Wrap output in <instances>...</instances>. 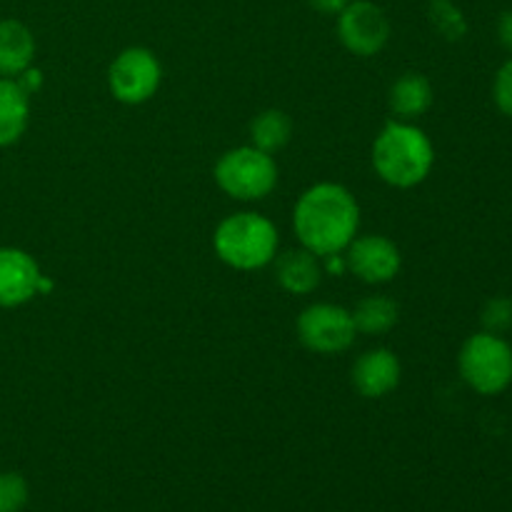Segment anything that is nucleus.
Instances as JSON below:
<instances>
[{
	"mask_svg": "<svg viewBox=\"0 0 512 512\" xmlns=\"http://www.w3.org/2000/svg\"><path fill=\"white\" fill-rule=\"evenodd\" d=\"M360 228V205L348 188L318 183L305 190L293 210V230L310 253H345Z\"/></svg>",
	"mask_w": 512,
	"mask_h": 512,
	"instance_id": "obj_1",
	"label": "nucleus"
},
{
	"mask_svg": "<svg viewBox=\"0 0 512 512\" xmlns=\"http://www.w3.org/2000/svg\"><path fill=\"white\" fill-rule=\"evenodd\" d=\"M435 148L428 135L413 123L393 120L373 143V168L393 188H415L430 175Z\"/></svg>",
	"mask_w": 512,
	"mask_h": 512,
	"instance_id": "obj_2",
	"label": "nucleus"
},
{
	"mask_svg": "<svg viewBox=\"0 0 512 512\" xmlns=\"http://www.w3.org/2000/svg\"><path fill=\"white\" fill-rule=\"evenodd\" d=\"M278 228L260 213L228 215L215 228L213 248L225 265L235 270H260L278 255Z\"/></svg>",
	"mask_w": 512,
	"mask_h": 512,
	"instance_id": "obj_3",
	"label": "nucleus"
},
{
	"mask_svg": "<svg viewBox=\"0 0 512 512\" xmlns=\"http://www.w3.org/2000/svg\"><path fill=\"white\" fill-rule=\"evenodd\" d=\"M460 378L478 395L493 398L512 385V345L503 335L483 333L470 335L458 355Z\"/></svg>",
	"mask_w": 512,
	"mask_h": 512,
	"instance_id": "obj_4",
	"label": "nucleus"
},
{
	"mask_svg": "<svg viewBox=\"0 0 512 512\" xmlns=\"http://www.w3.org/2000/svg\"><path fill=\"white\" fill-rule=\"evenodd\" d=\"M213 175L225 195L243 203L268 198L278 185V165L273 155L263 153L255 145H240L220 155Z\"/></svg>",
	"mask_w": 512,
	"mask_h": 512,
	"instance_id": "obj_5",
	"label": "nucleus"
},
{
	"mask_svg": "<svg viewBox=\"0 0 512 512\" xmlns=\"http://www.w3.org/2000/svg\"><path fill=\"white\" fill-rule=\"evenodd\" d=\"M163 80V65L148 48H125L115 55L108 68V88L115 100L125 105H140L153 98Z\"/></svg>",
	"mask_w": 512,
	"mask_h": 512,
	"instance_id": "obj_6",
	"label": "nucleus"
},
{
	"mask_svg": "<svg viewBox=\"0 0 512 512\" xmlns=\"http://www.w3.org/2000/svg\"><path fill=\"white\" fill-rule=\"evenodd\" d=\"M298 338L308 350L318 355L345 353L355 343L353 313L335 303H313L298 315Z\"/></svg>",
	"mask_w": 512,
	"mask_h": 512,
	"instance_id": "obj_7",
	"label": "nucleus"
},
{
	"mask_svg": "<svg viewBox=\"0 0 512 512\" xmlns=\"http://www.w3.org/2000/svg\"><path fill=\"white\" fill-rule=\"evenodd\" d=\"M338 38L358 58H373L390 40L388 15L373 0H350L338 15Z\"/></svg>",
	"mask_w": 512,
	"mask_h": 512,
	"instance_id": "obj_8",
	"label": "nucleus"
},
{
	"mask_svg": "<svg viewBox=\"0 0 512 512\" xmlns=\"http://www.w3.org/2000/svg\"><path fill=\"white\" fill-rule=\"evenodd\" d=\"M348 273L368 285H383L398 278L403 268L400 248L385 235H355L353 243L345 248Z\"/></svg>",
	"mask_w": 512,
	"mask_h": 512,
	"instance_id": "obj_9",
	"label": "nucleus"
},
{
	"mask_svg": "<svg viewBox=\"0 0 512 512\" xmlns=\"http://www.w3.org/2000/svg\"><path fill=\"white\" fill-rule=\"evenodd\" d=\"M38 263L20 248H0V308H18L38 295Z\"/></svg>",
	"mask_w": 512,
	"mask_h": 512,
	"instance_id": "obj_10",
	"label": "nucleus"
},
{
	"mask_svg": "<svg viewBox=\"0 0 512 512\" xmlns=\"http://www.w3.org/2000/svg\"><path fill=\"white\" fill-rule=\"evenodd\" d=\"M353 385L363 398L378 400L393 393L403 378L400 358L388 348L365 350L353 365Z\"/></svg>",
	"mask_w": 512,
	"mask_h": 512,
	"instance_id": "obj_11",
	"label": "nucleus"
},
{
	"mask_svg": "<svg viewBox=\"0 0 512 512\" xmlns=\"http://www.w3.org/2000/svg\"><path fill=\"white\" fill-rule=\"evenodd\" d=\"M275 263V280L290 295H310L323 280V258L310 253L308 248L288 250L278 255Z\"/></svg>",
	"mask_w": 512,
	"mask_h": 512,
	"instance_id": "obj_12",
	"label": "nucleus"
},
{
	"mask_svg": "<svg viewBox=\"0 0 512 512\" xmlns=\"http://www.w3.org/2000/svg\"><path fill=\"white\" fill-rule=\"evenodd\" d=\"M35 55V38L20 20H0V78H15L30 68Z\"/></svg>",
	"mask_w": 512,
	"mask_h": 512,
	"instance_id": "obj_13",
	"label": "nucleus"
},
{
	"mask_svg": "<svg viewBox=\"0 0 512 512\" xmlns=\"http://www.w3.org/2000/svg\"><path fill=\"white\" fill-rule=\"evenodd\" d=\"M390 110L398 115L400 120L410 123V120L420 118L433 105V85L423 73H403L388 93Z\"/></svg>",
	"mask_w": 512,
	"mask_h": 512,
	"instance_id": "obj_14",
	"label": "nucleus"
},
{
	"mask_svg": "<svg viewBox=\"0 0 512 512\" xmlns=\"http://www.w3.org/2000/svg\"><path fill=\"white\" fill-rule=\"evenodd\" d=\"M30 103L15 78H0V148L13 145L28 128Z\"/></svg>",
	"mask_w": 512,
	"mask_h": 512,
	"instance_id": "obj_15",
	"label": "nucleus"
},
{
	"mask_svg": "<svg viewBox=\"0 0 512 512\" xmlns=\"http://www.w3.org/2000/svg\"><path fill=\"white\" fill-rule=\"evenodd\" d=\"M353 323L355 330L363 335H385L398 325L400 308L395 300L385 298V295H368L355 305Z\"/></svg>",
	"mask_w": 512,
	"mask_h": 512,
	"instance_id": "obj_16",
	"label": "nucleus"
},
{
	"mask_svg": "<svg viewBox=\"0 0 512 512\" xmlns=\"http://www.w3.org/2000/svg\"><path fill=\"white\" fill-rule=\"evenodd\" d=\"M290 138H293V120L283 110H263L250 123V140L263 153H278L290 143Z\"/></svg>",
	"mask_w": 512,
	"mask_h": 512,
	"instance_id": "obj_17",
	"label": "nucleus"
},
{
	"mask_svg": "<svg viewBox=\"0 0 512 512\" xmlns=\"http://www.w3.org/2000/svg\"><path fill=\"white\" fill-rule=\"evenodd\" d=\"M430 23L438 30L443 38L448 40H460L468 33V23H465V15L453 0H430L428 5Z\"/></svg>",
	"mask_w": 512,
	"mask_h": 512,
	"instance_id": "obj_18",
	"label": "nucleus"
},
{
	"mask_svg": "<svg viewBox=\"0 0 512 512\" xmlns=\"http://www.w3.org/2000/svg\"><path fill=\"white\" fill-rule=\"evenodd\" d=\"M28 503V483L18 473H0V512H20Z\"/></svg>",
	"mask_w": 512,
	"mask_h": 512,
	"instance_id": "obj_19",
	"label": "nucleus"
},
{
	"mask_svg": "<svg viewBox=\"0 0 512 512\" xmlns=\"http://www.w3.org/2000/svg\"><path fill=\"white\" fill-rule=\"evenodd\" d=\"M483 328L488 333L503 335L512 328V300L510 298H493L488 300V305L483 308Z\"/></svg>",
	"mask_w": 512,
	"mask_h": 512,
	"instance_id": "obj_20",
	"label": "nucleus"
},
{
	"mask_svg": "<svg viewBox=\"0 0 512 512\" xmlns=\"http://www.w3.org/2000/svg\"><path fill=\"white\" fill-rule=\"evenodd\" d=\"M493 100L503 115L512 118V55L500 65L493 80Z\"/></svg>",
	"mask_w": 512,
	"mask_h": 512,
	"instance_id": "obj_21",
	"label": "nucleus"
},
{
	"mask_svg": "<svg viewBox=\"0 0 512 512\" xmlns=\"http://www.w3.org/2000/svg\"><path fill=\"white\" fill-rule=\"evenodd\" d=\"M15 83H18L20 90H23V93L30 98V95H35L40 88H43V73L30 65V68H25L23 73L15 75Z\"/></svg>",
	"mask_w": 512,
	"mask_h": 512,
	"instance_id": "obj_22",
	"label": "nucleus"
},
{
	"mask_svg": "<svg viewBox=\"0 0 512 512\" xmlns=\"http://www.w3.org/2000/svg\"><path fill=\"white\" fill-rule=\"evenodd\" d=\"M498 40L505 50L512 53V10H505L498 18Z\"/></svg>",
	"mask_w": 512,
	"mask_h": 512,
	"instance_id": "obj_23",
	"label": "nucleus"
},
{
	"mask_svg": "<svg viewBox=\"0 0 512 512\" xmlns=\"http://www.w3.org/2000/svg\"><path fill=\"white\" fill-rule=\"evenodd\" d=\"M308 3L323 15H340L345 10V5L350 3V0H308Z\"/></svg>",
	"mask_w": 512,
	"mask_h": 512,
	"instance_id": "obj_24",
	"label": "nucleus"
}]
</instances>
